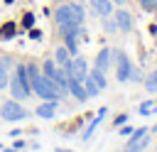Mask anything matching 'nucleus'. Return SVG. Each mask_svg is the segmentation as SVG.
I'll return each instance as SVG.
<instances>
[{
    "mask_svg": "<svg viewBox=\"0 0 157 152\" xmlns=\"http://www.w3.org/2000/svg\"><path fill=\"white\" fill-rule=\"evenodd\" d=\"M54 20H56V27L64 32H81L83 27V20H86V10L78 0H69V2H61L54 12Z\"/></svg>",
    "mask_w": 157,
    "mask_h": 152,
    "instance_id": "obj_1",
    "label": "nucleus"
},
{
    "mask_svg": "<svg viewBox=\"0 0 157 152\" xmlns=\"http://www.w3.org/2000/svg\"><path fill=\"white\" fill-rule=\"evenodd\" d=\"M7 88H10V96H12L15 101H27V98L32 96V86H29V78H27L25 64H17V66H15Z\"/></svg>",
    "mask_w": 157,
    "mask_h": 152,
    "instance_id": "obj_2",
    "label": "nucleus"
},
{
    "mask_svg": "<svg viewBox=\"0 0 157 152\" xmlns=\"http://www.w3.org/2000/svg\"><path fill=\"white\" fill-rule=\"evenodd\" d=\"M32 93L37 96V98H42V101H61L64 96L59 93V88H56V83L49 78V76H44V74H39L34 81H32Z\"/></svg>",
    "mask_w": 157,
    "mask_h": 152,
    "instance_id": "obj_3",
    "label": "nucleus"
},
{
    "mask_svg": "<svg viewBox=\"0 0 157 152\" xmlns=\"http://www.w3.org/2000/svg\"><path fill=\"white\" fill-rule=\"evenodd\" d=\"M25 118H29V110L22 105V101L10 98V101H5L0 105V120H5V123H22Z\"/></svg>",
    "mask_w": 157,
    "mask_h": 152,
    "instance_id": "obj_4",
    "label": "nucleus"
},
{
    "mask_svg": "<svg viewBox=\"0 0 157 152\" xmlns=\"http://www.w3.org/2000/svg\"><path fill=\"white\" fill-rule=\"evenodd\" d=\"M113 64H115V78L120 83H125L130 78V69H132V61L128 56V51L123 49H113Z\"/></svg>",
    "mask_w": 157,
    "mask_h": 152,
    "instance_id": "obj_5",
    "label": "nucleus"
},
{
    "mask_svg": "<svg viewBox=\"0 0 157 152\" xmlns=\"http://www.w3.org/2000/svg\"><path fill=\"white\" fill-rule=\"evenodd\" d=\"M64 71H66V76H74V78L83 81V78L88 76V61H86V56L74 54V56L69 59V64L64 66Z\"/></svg>",
    "mask_w": 157,
    "mask_h": 152,
    "instance_id": "obj_6",
    "label": "nucleus"
},
{
    "mask_svg": "<svg viewBox=\"0 0 157 152\" xmlns=\"http://www.w3.org/2000/svg\"><path fill=\"white\" fill-rule=\"evenodd\" d=\"M66 93L74 96L78 103H86V101H88V93H86V88H83V81L74 78V76H66Z\"/></svg>",
    "mask_w": 157,
    "mask_h": 152,
    "instance_id": "obj_7",
    "label": "nucleus"
},
{
    "mask_svg": "<svg viewBox=\"0 0 157 152\" xmlns=\"http://www.w3.org/2000/svg\"><path fill=\"white\" fill-rule=\"evenodd\" d=\"M88 7L96 17H110L113 10H115L113 0H88Z\"/></svg>",
    "mask_w": 157,
    "mask_h": 152,
    "instance_id": "obj_8",
    "label": "nucleus"
},
{
    "mask_svg": "<svg viewBox=\"0 0 157 152\" xmlns=\"http://www.w3.org/2000/svg\"><path fill=\"white\" fill-rule=\"evenodd\" d=\"M113 20H115V25H118V32H130V29H132V15H130L125 7L113 10Z\"/></svg>",
    "mask_w": 157,
    "mask_h": 152,
    "instance_id": "obj_9",
    "label": "nucleus"
},
{
    "mask_svg": "<svg viewBox=\"0 0 157 152\" xmlns=\"http://www.w3.org/2000/svg\"><path fill=\"white\" fill-rule=\"evenodd\" d=\"M93 66H96V69H101V71H108V69L113 66V49H110V47H103V49L96 54Z\"/></svg>",
    "mask_w": 157,
    "mask_h": 152,
    "instance_id": "obj_10",
    "label": "nucleus"
},
{
    "mask_svg": "<svg viewBox=\"0 0 157 152\" xmlns=\"http://www.w3.org/2000/svg\"><path fill=\"white\" fill-rule=\"evenodd\" d=\"M56 101H42L37 108H34V113L42 118V120H52V118H56Z\"/></svg>",
    "mask_w": 157,
    "mask_h": 152,
    "instance_id": "obj_11",
    "label": "nucleus"
},
{
    "mask_svg": "<svg viewBox=\"0 0 157 152\" xmlns=\"http://www.w3.org/2000/svg\"><path fill=\"white\" fill-rule=\"evenodd\" d=\"M105 113H108V108H101V110L93 115V120H91V123L86 125V130L81 132V142H88V140L93 137V132H96V127L101 125V120H103V115H105Z\"/></svg>",
    "mask_w": 157,
    "mask_h": 152,
    "instance_id": "obj_12",
    "label": "nucleus"
},
{
    "mask_svg": "<svg viewBox=\"0 0 157 152\" xmlns=\"http://www.w3.org/2000/svg\"><path fill=\"white\" fill-rule=\"evenodd\" d=\"M147 147H150V132H147L145 137H140V140H132V142H128L123 152H147Z\"/></svg>",
    "mask_w": 157,
    "mask_h": 152,
    "instance_id": "obj_13",
    "label": "nucleus"
},
{
    "mask_svg": "<svg viewBox=\"0 0 157 152\" xmlns=\"http://www.w3.org/2000/svg\"><path fill=\"white\" fill-rule=\"evenodd\" d=\"M78 32H64V47L69 49V54H78Z\"/></svg>",
    "mask_w": 157,
    "mask_h": 152,
    "instance_id": "obj_14",
    "label": "nucleus"
},
{
    "mask_svg": "<svg viewBox=\"0 0 157 152\" xmlns=\"http://www.w3.org/2000/svg\"><path fill=\"white\" fill-rule=\"evenodd\" d=\"M88 76L96 81V86H98L101 91H103V88H108V76H105V71H101V69H96V66H93V69L88 71Z\"/></svg>",
    "mask_w": 157,
    "mask_h": 152,
    "instance_id": "obj_15",
    "label": "nucleus"
},
{
    "mask_svg": "<svg viewBox=\"0 0 157 152\" xmlns=\"http://www.w3.org/2000/svg\"><path fill=\"white\" fill-rule=\"evenodd\" d=\"M52 59H54V61H56L59 66H66V64H69V59H71V54H69V49H66V47L61 44V47H59V49L54 51V56H52Z\"/></svg>",
    "mask_w": 157,
    "mask_h": 152,
    "instance_id": "obj_16",
    "label": "nucleus"
},
{
    "mask_svg": "<svg viewBox=\"0 0 157 152\" xmlns=\"http://www.w3.org/2000/svg\"><path fill=\"white\" fill-rule=\"evenodd\" d=\"M142 86H145V91H147V93H157V71H150V74L145 76Z\"/></svg>",
    "mask_w": 157,
    "mask_h": 152,
    "instance_id": "obj_17",
    "label": "nucleus"
},
{
    "mask_svg": "<svg viewBox=\"0 0 157 152\" xmlns=\"http://www.w3.org/2000/svg\"><path fill=\"white\" fill-rule=\"evenodd\" d=\"M83 88H86V93H88V98H96V96L101 93V88L96 86V81H93L91 76H86V78H83Z\"/></svg>",
    "mask_w": 157,
    "mask_h": 152,
    "instance_id": "obj_18",
    "label": "nucleus"
},
{
    "mask_svg": "<svg viewBox=\"0 0 157 152\" xmlns=\"http://www.w3.org/2000/svg\"><path fill=\"white\" fill-rule=\"evenodd\" d=\"M56 69H59V64H56L54 59H47V61L42 64V74H44V76H49V78L56 74Z\"/></svg>",
    "mask_w": 157,
    "mask_h": 152,
    "instance_id": "obj_19",
    "label": "nucleus"
},
{
    "mask_svg": "<svg viewBox=\"0 0 157 152\" xmlns=\"http://www.w3.org/2000/svg\"><path fill=\"white\" fill-rule=\"evenodd\" d=\"M7 83H10V69H7V66L2 64V59H0V91H5Z\"/></svg>",
    "mask_w": 157,
    "mask_h": 152,
    "instance_id": "obj_20",
    "label": "nucleus"
},
{
    "mask_svg": "<svg viewBox=\"0 0 157 152\" xmlns=\"http://www.w3.org/2000/svg\"><path fill=\"white\" fill-rule=\"evenodd\" d=\"M128 81H130V83H142V81H145V76H142V71H140V69H135V66H132V69H130V78H128Z\"/></svg>",
    "mask_w": 157,
    "mask_h": 152,
    "instance_id": "obj_21",
    "label": "nucleus"
},
{
    "mask_svg": "<svg viewBox=\"0 0 157 152\" xmlns=\"http://www.w3.org/2000/svg\"><path fill=\"white\" fill-rule=\"evenodd\" d=\"M103 29H105V32H118V25H115L113 15H110V17H103Z\"/></svg>",
    "mask_w": 157,
    "mask_h": 152,
    "instance_id": "obj_22",
    "label": "nucleus"
},
{
    "mask_svg": "<svg viewBox=\"0 0 157 152\" xmlns=\"http://www.w3.org/2000/svg\"><path fill=\"white\" fill-rule=\"evenodd\" d=\"M152 105H155L152 101H145V103H140V105H137V113L147 118V115H150V110H152Z\"/></svg>",
    "mask_w": 157,
    "mask_h": 152,
    "instance_id": "obj_23",
    "label": "nucleus"
},
{
    "mask_svg": "<svg viewBox=\"0 0 157 152\" xmlns=\"http://www.w3.org/2000/svg\"><path fill=\"white\" fill-rule=\"evenodd\" d=\"M140 7L147 10V12H155L157 10V0H140Z\"/></svg>",
    "mask_w": 157,
    "mask_h": 152,
    "instance_id": "obj_24",
    "label": "nucleus"
},
{
    "mask_svg": "<svg viewBox=\"0 0 157 152\" xmlns=\"http://www.w3.org/2000/svg\"><path fill=\"white\" fill-rule=\"evenodd\" d=\"M12 32H15V27H12V25H5V27H2V39H10Z\"/></svg>",
    "mask_w": 157,
    "mask_h": 152,
    "instance_id": "obj_25",
    "label": "nucleus"
},
{
    "mask_svg": "<svg viewBox=\"0 0 157 152\" xmlns=\"http://www.w3.org/2000/svg\"><path fill=\"white\" fill-rule=\"evenodd\" d=\"M125 120H128V115H125V113H123V115H115V120H113V125H115V127H120V125H123Z\"/></svg>",
    "mask_w": 157,
    "mask_h": 152,
    "instance_id": "obj_26",
    "label": "nucleus"
},
{
    "mask_svg": "<svg viewBox=\"0 0 157 152\" xmlns=\"http://www.w3.org/2000/svg\"><path fill=\"white\" fill-rule=\"evenodd\" d=\"M25 147H27V142L20 140V137H15V147H12V150H25Z\"/></svg>",
    "mask_w": 157,
    "mask_h": 152,
    "instance_id": "obj_27",
    "label": "nucleus"
},
{
    "mask_svg": "<svg viewBox=\"0 0 157 152\" xmlns=\"http://www.w3.org/2000/svg\"><path fill=\"white\" fill-rule=\"evenodd\" d=\"M34 25V15H25V27H32Z\"/></svg>",
    "mask_w": 157,
    "mask_h": 152,
    "instance_id": "obj_28",
    "label": "nucleus"
},
{
    "mask_svg": "<svg viewBox=\"0 0 157 152\" xmlns=\"http://www.w3.org/2000/svg\"><path fill=\"white\" fill-rule=\"evenodd\" d=\"M132 130H135V127H132V125H125V127H120V135H125V137H128V135H130V132H132Z\"/></svg>",
    "mask_w": 157,
    "mask_h": 152,
    "instance_id": "obj_29",
    "label": "nucleus"
},
{
    "mask_svg": "<svg viewBox=\"0 0 157 152\" xmlns=\"http://www.w3.org/2000/svg\"><path fill=\"white\" fill-rule=\"evenodd\" d=\"M29 37H32V39H42V32H39V29H32Z\"/></svg>",
    "mask_w": 157,
    "mask_h": 152,
    "instance_id": "obj_30",
    "label": "nucleus"
},
{
    "mask_svg": "<svg viewBox=\"0 0 157 152\" xmlns=\"http://www.w3.org/2000/svg\"><path fill=\"white\" fill-rule=\"evenodd\" d=\"M0 59H2V64H5V66H7V69H10V66H12V61H10V56H0Z\"/></svg>",
    "mask_w": 157,
    "mask_h": 152,
    "instance_id": "obj_31",
    "label": "nucleus"
},
{
    "mask_svg": "<svg viewBox=\"0 0 157 152\" xmlns=\"http://www.w3.org/2000/svg\"><path fill=\"white\" fill-rule=\"evenodd\" d=\"M125 2H128V0H113V5H118V7H123Z\"/></svg>",
    "mask_w": 157,
    "mask_h": 152,
    "instance_id": "obj_32",
    "label": "nucleus"
},
{
    "mask_svg": "<svg viewBox=\"0 0 157 152\" xmlns=\"http://www.w3.org/2000/svg\"><path fill=\"white\" fill-rule=\"evenodd\" d=\"M150 115H157V105H152V110H150Z\"/></svg>",
    "mask_w": 157,
    "mask_h": 152,
    "instance_id": "obj_33",
    "label": "nucleus"
},
{
    "mask_svg": "<svg viewBox=\"0 0 157 152\" xmlns=\"http://www.w3.org/2000/svg\"><path fill=\"white\" fill-rule=\"evenodd\" d=\"M150 132H157V123H155V125H152V130H150Z\"/></svg>",
    "mask_w": 157,
    "mask_h": 152,
    "instance_id": "obj_34",
    "label": "nucleus"
},
{
    "mask_svg": "<svg viewBox=\"0 0 157 152\" xmlns=\"http://www.w3.org/2000/svg\"><path fill=\"white\" fill-rule=\"evenodd\" d=\"M5 2H7V5H12V2H15V0H5Z\"/></svg>",
    "mask_w": 157,
    "mask_h": 152,
    "instance_id": "obj_35",
    "label": "nucleus"
},
{
    "mask_svg": "<svg viewBox=\"0 0 157 152\" xmlns=\"http://www.w3.org/2000/svg\"><path fill=\"white\" fill-rule=\"evenodd\" d=\"M59 2H69V0H59Z\"/></svg>",
    "mask_w": 157,
    "mask_h": 152,
    "instance_id": "obj_36",
    "label": "nucleus"
},
{
    "mask_svg": "<svg viewBox=\"0 0 157 152\" xmlns=\"http://www.w3.org/2000/svg\"><path fill=\"white\" fill-rule=\"evenodd\" d=\"M0 150H2V145H0Z\"/></svg>",
    "mask_w": 157,
    "mask_h": 152,
    "instance_id": "obj_37",
    "label": "nucleus"
},
{
    "mask_svg": "<svg viewBox=\"0 0 157 152\" xmlns=\"http://www.w3.org/2000/svg\"><path fill=\"white\" fill-rule=\"evenodd\" d=\"M155 147H157V145H155Z\"/></svg>",
    "mask_w": 157,
    "mask_h": 152,
    "instance_id": "obj_38",
    "label": "nucleus"
}]
</instances>
